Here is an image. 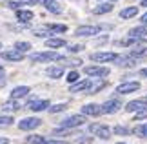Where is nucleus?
<instances>
[{"mask_svg": "<svg viewBox=\"0 0 147 144\" xmlns=\"http://www.w3.org/2000/svg\"><path fill=\"white\" fill-rule=\"evenodd\" d=\"M82 124H86V117L84 115H71V117H67L65 120H62V128H80Z\"/></svg>", "mask_w": 147, "mask_h": 144, "instance_id": "1", "label": "nucleus"}, {"mask_svg": "<svg viewBox=\"0 0 147 144\" xmlns=\"http://www.w3.org/2000/svg\"><path fill=\"white\" fill-rule=\"evenodd\" d=\"M62 57L56 51H44V53H35L31 55L33 62H49V60H60Z\"/></svg>", "mask_w": 147, "mask_h": 144, "instance_id": "2", "label": "nucleus"}, {"mask_svg": "<svg viewBox=\"0 0 147 144\" xmlns=\"http://www.w3.org/2000/svg\"><path fill=\"white\" fill-rule=\"evenodd\" d=\"M40 124H42V120H40V119H36V117H27V119H22L20 122H18V128H20V130H24V131H29V130L38 128Z\"/></svg>", "mask_w": 147, "mask_h": 144, "instance_id": "3", "label": "nucleus"}, {"mask_svg": "<svg viewBox=\"0 0 147 144\" xmlns=\"http://www.w3.org/2000/svg\"><path fill=\"white\" fill-rule=\"evenodd\" d=\"M98 33H100L98 26H80V27H76L75 35L76 37H93V35H98Z\"/></svg>", "mask_w": 147, "mask_h": 144, "instance_id": "4", "label": "nucleus"}, {"mask_svg": "<svg viewBox=\"0 0 147 144\" xmlns=\"http://www.w3.org/2000/svg\"><path fill=\"white\" fill-rule=\"evenodd\" d=\"M0 57H2L4 60H9V62H20L24 59V53L18 51V49H7V51H2Z\"/></svg>", "mask_w": 147, "mask_h": 144, "instance_id": "5", "label": "nucleus"}, {"mask_svg": "<svg viewBox=\"0 0 147 144\" xmlns=\"http://www.w3.org/2000/svg\"><path fill=\"white\" fill-rule=\"evenodd\" d=\"M84 71H86V75H89V77H107V75H109V68H102V66H87Z\"/></svg>", "mask_w": 147, "mask_h": 144, "instance_id": "6", "label": "nucleus"}, {"mask_svg": "<svg viewBox=\"0 0 147 144\" xmlns=\"http://www.w3.org/2000/svg\"><path fill=\"white\" fill-rule=\"evenodd\" d=\"M89 130L93 131V133H96V137L100 139H111V130L107 128V126H100V124H91L89 126Z\"/></svg>", "mask_w": 147, "mask_h": 144, "instance_id": "7", "label": "nucleus"}, {"mask_svg": "<svg viewBox=\"0 0 147 144\" xmlns=\"http://www.w3.org/2000/svg\"><path fill=\"white\" fill-rule=\"evenodd\" d=\"M118 55L116 53H111V51H104V53H93L91 55V60L94 62H111V60H116Z\"/></svg>", "mask_w": 147, "mask_h": 144, "instance_id": "8", "label": "nucleus"}, {"mask_svg": "<svg viewBox=\"0 0 147 144\" xmlns=\"http://www.w3.org/2000/svg\"><path fill=\"white\" fill-rule=\"evenodd\" d=\"M140 89V84L138 82H125V84H120L116 88V93L120 95H125V93H133V91Z\"/></svg>", "mask_w": 147, "mask_h": 144, "instance_id": "9", "label": "nucleus"}, {"mask_svg": "<svg viewBox=\"0 0 147 144\" xmlns=\"http://www.w3.org/2000/svg\"><path fill=\"white\" fill-rule=\"evenodd\" d=\"M120 106H122L120 100L113 99V100H107L105 104H102V111H104V113H116L118 109H120Z\"/></svg>", "mask_w": 147, "mask_h": 144, "instance_id": "10", "label": "nucleus"}, {"mask_svg": "<svg viewBox=\"0 0 147 144\" xmlns=\"http://www.w3.org/2000/svg\"><path fill=\"white\" fill-rule=\"evenodd\" d=\"M82 113L84 115H91V117H96V115L104 113V111H102V106H98V104H86L82 108Z\"/></svg>", "mask_w": 147, "mask_h": 144, "instance_id": "11", "label": "nucleus"}, {"mask_svg": "<svg viewBox=\"0 0 147 144\" xmlns=\"http://www.w3.org/2000/svg\"><path fill=\"white\" fill-rule=\"evenodd\" d=\"M44 5L49 13H55V15H60L62 13V5L56 2V0H44Z\"/></svg>", "mask_w": 147, "mask_h": 144, "instance_id": "12", "label": "nucleus"}, {"mask_svg": "<svg viewBox=\"0 0 147 144\" xmlns=\"http://www.w3.org/2000/svg\"><path fill=\"white\" fill-rule=\"evenodd\" d=\"M27 108H29L31 111H42V109L49 108V102L47 100H31L29 104H27Z\"/></svg>", "mask_w": 147, "mask_h": 144, "instance_id": "13", "label": "nucleus"}, {"mask_svg": "<svg viewBox=\"0 0 147 144\" xmlns=\"http://www.w3.org/2000/svg\"><path fill=\"white\" fill-rule=\"evenodd\" d=\"M29 91H31L29 86H18V88H15L13 91H11V99L16 100V99H20V97H26Z\"/></svg>", "mask_w": 147, "mask_h": 144, "instance_id": "14", "label": "nucleus"}, {"mask_svg": "<svg viewBox=\"0 0 147 144\" xmlns=\"http://www.w3.org/2000/svg\"><path fill=\"white\" fill-rule=\"evenodd\" d=\"M129 37H134V38H145L147 37V26H140V27H133L129 29Z\"/></svg>", "mask_w": 147, "mask_h": 144, "instance_id": "15", "label": "nucleus"}, {"mask_svg": "<svg viewBox=\"0 0 147 144\" xmlns=\"http://www.w3.org/2000/svg\"><path fill=\"white\" fill-rule=\"evenodd\" d=\"M89 86H91V80H87V78H86V80H80V82L76 80V82L71 86V93H78V91H84V89H87Z\"/></svg>", "mask_w": 147, "mask_h": 144, "instance_id": "16", "label": "nucleus"}, {"mask_svg": "<svg viewBox=\"0 0 147 144\" xmlns=\"http://www.w3.org/2000/svg\"><path fill=\"white\" fill-rule=\"evenodd\" d=\"M144 108H147V102L145 100H131L125 106L127 111H140V109H144Z\"/></svg>", "mask_w": 147, "mask_h": 144, "instance_id": "17", "label": "nucleus"}, {"mask_svg": "<svg viewBox=\"0 0 147 144\" xmlns=\"http://www.w3.org/2000/svg\"><path fill=\"white\" fill-rule=\"evenodd\" d=\"M16 18H18L20 22H29V20H33V11H29V9H18V11H16Z\"/></svg>", "mask_w": 147, "mask_h": 144, "instance_id": "18", "label": "nucleus"}, {"mask_svg": "<svg viewBox=\"0 0 147 144\" xmlns=\"http://www.w3.org/2000/svg\"><path fill=\"white\" fill-rule=\"evenodd\" d=\"M35 5V4H38V0H18V2H7L5 5H7L9 9H18L20 5Z\"/></svg>", "mask_w": 147, "mask_h": 144, "instance_id": "19", "label": "nucleus"}, {"mask_svg": "<svg viewBox=\"0 0 147 144\" xmlns=\"http://www.w3.org/2000/svg\"><path fill=\"white\" fill-rule=\"evenodd\" d=\"M109 11H113V4L107 2V4H100V5H96V8L93 9V13H94V15H104V13H109Z\"/></svg>", "mask_w": 147, "mask_h": 144, "instance_id": "20", "label": "nucleus"}, {"mask_svg": "<svg viewBox=\"0 0 147 144\" xmlns=\"http://www.w3.org/2000/svg\"><path fill=\"white\" fill-rule=\"evenodd\" d=\"M136 13H138V8H125V9H122L120 11V16L122 18H133V16H136Z\"/></svg>", "mask_w": 147, "mask_h": 144, "instance_id": "21", "label": "nucleus"}, {"mask_svg": "<svg viewBox=\"0 0 147 144\" xmlns=\"http://www.w3.org/2000/svg\"><path fill=\"white\" fill-rule=\"evenodd\" d=\"M46 46L51 49H55V48H62V46H65V40H62V38H47L46 40Z\"/></svg>", "mask_w": 147, "mask_h": 144, "instance_id": "22", "label": "nucleus"}, {"mask_svg": "<svg viewBox=\"0 0 147 144\" xmlns=\"http://www.w3.org/2000/svg\"><path fill=\"white\" fill-rule=\"evenodd\" d=\"M51 31L49 29V26H42V27H36V29H33V35L35 37H47V35H51Z\"/></svg>", "mask_w": 147, "mask_h": 144, "instance_id": "23", "label": "nucleus"}, {"mask_svg": "<svg viewBox=\"0 0 147 144\" xmlns=\"http://www.w3.org/2000/svg\"><path fill=\"white\" fill-rule=\"evenodd\" d=\"M64 75V68H49L47 70V77L51 78H60Z\"/></svg>", "mask_w": 147, "mask_h": 144, "instance_id": "24", "label": "nucleus"}, {"mask_svg": "<svg viewBox=\"0 0 147 144\" xmlns=\"http://www.w3.org/2000/svg\"><path fill=\"white\" fill-rule=\"evenodd\" d=\"M27 144H46V139H44L42 135H29L26 139Z\"/></svg>", "mask_w": 147, "mask_h": 144, "instance_id": "25", "label": "nucleus"}, {"mask_svg": "<svg viewBox=\"0 0 147 144\" xmlns=\"http://www.w3.org/2000/svg\"><path fill=\"white\" fill-rule=\"evenodd\" d=\"M47 26L53 33H65L67 31V26H64V24H47Z\"/></svg>", "mask_w": 147, "mask_h": 144, "instance_id": "26", "label": "nucleus"}, {"mask_svg": "<svg viewBox=\"0 0 147 144\" xmlns=\"http://www.w3.org/2000/svg\"><path fill=\"white\" fill-rule=\"evenodd\" d=\"M133 131H134V135H138V137H145V139H147V124L136 126V128H134Z\"/></svg>", "mask_w": 147, "mask_h": 144, "instance_id": "27", "label": "nucleus"}, {"mask_svg": "<svg viewBox=\"0 0 147 144\" xmlns=\"http://www.w3.org/2000/svg\"><path fill=\"white\" fill-rule=\"evenodd\" d=\"M15 48L18 49V51H22V53H26V51H29V49H31V44H29V42H16V44H15Z\"/></svg>", "mask_w": 147, "mask_h": 144, "instance_id": "28", "label": "nucleus"}, {"mask_svg": "<svg viewBox=\"0 0 147 144\" xmlns=\"http://www.w3.org/2000/svg\"><path fill=\"white\" fill-rule=\"evenodd\" d=\"M104 86H105V82H98V84H94V86H89V88H87V93L93 95V93H96V91H100Z\"/></svg>", "mask_w": 147, "mask_h": 144, "instance_id": "29", "label": "nucleus"}, {"mask_svg": "<svg viewBox=\"0 0 147 144\" xmlns=\"http://www.w3.org/2000/svg\"><path fill=\"white\" fill-rule=\"evenodd\" d=\"M60 62H64V66H78V64H82V60H76V59H64L62 57Z\"/></svg>", "mask_w": 147, "mask_h": 144, "instance_id": "30", "label": "nucleus"}, {"mask_svg": "<svg viewBox=\"0 0 147 144\" xmlns=\"http://www.w3.org/2000/svg\"><path fill=\"white\" fill-rule=\"evenodd\" d=\"M78 78H80V75H78L76 71H69V75H67V82L69 84H75Z\"/></svg>", "mask_w": 147, "mask_h": 144, "instance_id": "31", "label": "nucleus"}, {"mask_svg": "<svg viewBox=\"0 0 147 144\" xmlns=\"http://www.w3.org/2000/svg\"><path fill=\"white\" fill-rule=\"evenodd\" d=\"M13 122V117H9V115H4V117H0V128L2 126H9Z\"/></svg>", "mask_w": 147, "mask_h": 144, "instance_id": "32", "label": "nucleus"}, {"mask_svg": "<svg viewBox=\"0 0 147 144\" xmlns=\"http://www.w3.org/2000/svg\"><path fill=\"white\" fill-rule=\"evenodd\" d=\"M65 108H67V104H55L53 108H49V111L51 113H60V111H64Z\"/></svg>", "mask_w": 147, "mask_h": 144, "instance_id": "33", "label": "nucleus"}, {"mask_svg": "<svg viewBox=\"0 0 147 144\" xmlns=\"http://www.w3.org/2000/svg\"><path fill=\"white\" fill-rule=\"evenodd\" d=\"M115 133L116 135H129V130L123 126H115Z\"/></svg>", "mask_w": 147, "mask_h": 144, "instance_id": "34", "label": "nucleus"}, {"mask_svg": "<svg viewBox=\"0 0 147 144\" xmlns=\"http://www.w3.org/2000/svg\"><path fill=\"white\" fill-rule=\"evenodd\" d=\"M7 109V111H15V109H18V104L16 102H7V104H4V111Z\"/></svg>", "mask_w": 147, "mask_h": 144, "instance_id": "35", "label": "nucleus"}, {"mask_svg": "<svg viewBox=\"0 0 147 144\" xmlns=\"http://www.w3.org/2000/svg\"><path fill=\"white\" fill-rule=\"evenodd\" d=\"M142 119H147V108L140 109V111L136 113V117H134V120H142Z\"/></svg>", "mask_w": 147, "mask_h": 144, "instance_id": "36", "label": "nucleus"}, {"mask_svg": "<svg viewBox=\"0 0 147 144\" xmlns=\"http://www.w3.org/2000/svg\"><path fill=\"white\" fill-rule=\"evenodd\" d=\"M84 49V46H80V44H76V46H69V51L71 53H78V51H82Z\"/></svg>", "mask_w": 147, "mask_h": 144, "instance_id": "37", "label": "nucleus"}, {"mask_svg": "<svg viewBox=\"0 0 147 144\" xmlns=\"http://www.w3.org/2000/svg\"><path fill=\"white\" fill-rule=\"evenodd\" d=\"M46 144H69V142H64V141H46Z\"/></svg>", "mask_w": 147, "mask_h": 144, "instance_id": "38", "label": "nucleus"}, {"mask_svg": "<svg viewBox=\"0 0 147 144\" xmlns=\"http://www.w3.org/2000/svg\"><path fill=\"white\" fill-rule=\"evenodd\" d=\"M140 22H142V24H145V26H147V13H145V15H142V18H140Z\"/></svg>", "mask_w": 147, "mask_h": 144, "instance_id": "39", "label": "nucleus"}, {"mask_svg": "<svg viewBox=\"0 0 147 144\" xmlns=\"http://www.w3.org/2000/svg\"><path fill=\"white\" fill-rule=\"evenodd\" d=\"M0 144H9V139H4V137H0Z\"/></svg>", "mask_w": 147, "mask_h": 144, "instance_id": "40", "label": "nucleus"}, {"mask_svg": "<svg viewBox=\"0 0 147 144\" xmlns=\"http://www.w3.org/2000/svg\"><path fill=\"white\" fill-rule=\"evenodd\" d=\"M140 75H142V77H147V68H144V70L140 71Z\"/></svg>", "mask_w": 147, "mask_h": 144, "instance_id": "41", "label": "nucleus"}, {"mask_svg": "<svg viewBox=\"0 0 147 144\" xmlns=\"http://www.w3.org/2000/svg\"><path fill=\"white\" fill-rule=\"evenodd\" d=\"M4 75H5V71H4V68L0 66V78H4Z\"/></svg>", "mask_w": 147, "mask_h": 144, "instance_id": "42", "label": "nucleus"}, {"mask_svg": "<svg viewBox=\"0 0 147 144\" xmlns=\"http://www.w3.org/2000/svg\"><path fill=\"white\" fill-rule=\"evenodd\" d=\"M142 5H147V0H142Z\"/></svg>", "mask_w": 147, "mask_h": 144, "instance_id": "43", "label": "nucleus"}, {"mask_svg": "<svg viewBox=\"0 0 147 144\" xmlns=\"http://www.w3.org/2000/svg\"><path fill=\"white\" fill-rule=\"evenodd\" d=\"M118 144H125V142H118Z\"/></svg>", "mask_w": 147, "mask_h": 144, "instance_id": "44", "label": "nucleus"}, {"mask_svg": "<svg viewBox=\"0 0 147 144\" xmlns=\"http://www.w3.org/2000/svg\"><path fill=\"white\" fill-rule=\"evenodd\" d=\"M111 2H115V0H111Z\"/></svg>", "mask_w": 147, "mask_h": 144, "instance_id": "45", "label": "nucleus"}]
</instances>
